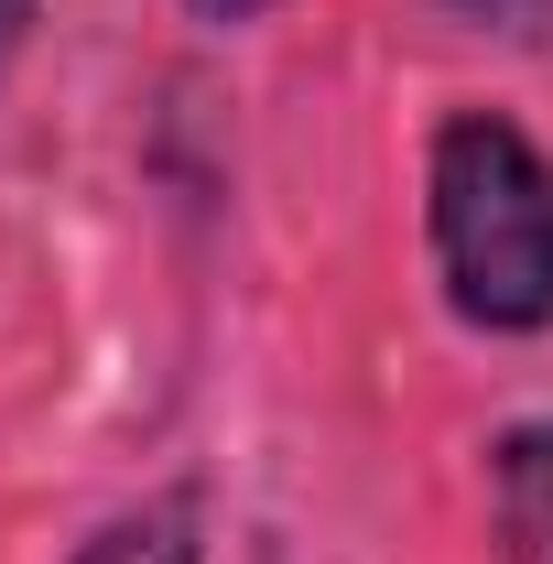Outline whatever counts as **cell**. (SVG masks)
Instances as JSON below:
<instances>
[{
	"label": "cell",
	"instance_id": "obj_6",
	"mask_svg": "<svg viewBox=\"0 0 553 564\" xmlns=\"http://www.w3.org/2000/svg\"><path fill=\"white\" fill-rule=\"evenodd\" d=\"M207 22H250V11H272V0H196Z\"/></svg>",
	"mask_w": 553,
	"mask_h": 564
},
{
	"label": "cell",
	"instance_id": "obj_1",
	"mask_svg": "<svg viewBox=\"0 0 553 564\" xmlns=\"http://www.w3.org/2000/svg\"><path fill=\"white\" fill-rule=\"evenodd\" d=\"M423 217H434L445 304L478 337H543L553 326V163L499 109H467L434 131Z\"/></svg>",
	"mask_w": 553,
	"mask_h": 564
},
{
	"label": "cell",
	"instance_id": "obj_5",
	"mask_svg": "<svg viewBox=\"0 0 553 564\" xmlns=\"http://www.w3.org/2000/svg\"><path fill=\"white\" fill-rule=\"evenodd\" d=\"M33 11H44V0H0V66L22 55V33H33Z\"/></svg>",
	"mask_w": 553,
	"mask_h": 564
},
{
	"label": "cell",
	"instance_id": "obj_2",
	"mask_svg": "<svg viewBox=\"0 0 553 564\" xmlns=\"http://www.w3.org/2000/svg\"><path fill=\"white\" fill-rule=\"evenodd\" d=\"M488 499H499V554H510V564H553V423L499 434Z\"/></svg>",
	"mask_w": 553,
	"mask_h": 564
},
{
	"label": "cell",
	"instance_id": "obj_4",
	"mask_svg": "<svg viewBox=\"0 0 553 564\" xmlns=\"http://www.w3.org/2000/svg\"><path fill=\"white\" fill-rule=\"evenodd\" d=\"M456 22H478V33H510V44H543L553 33V0H445Z\"/></svg>",
	"mask_w": 553,
	"mask_h": 564
},
{
	"label": "cell",
	"instance_id": "obj_3",
	"mask_svg": "<svg viewBox=\"0 0 553 564\" xmlns=\"http://www.w3.org/2000/svg\"><path fill=\"white\" fill-rule=\"evenodd\" d=\"M76 564H196V499H141L120 521H98Z\"/></svg>",
	"mask_w": 553,
	"mask_h": 564
}]
</instances>
